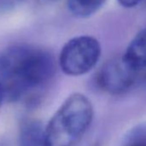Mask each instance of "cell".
Instances as JSON below:
<instances>
[{"label": "cell", "instance_id": "obj_1", "mask_svg": "<svg viewBox=\"0 0 146 146\" xmlns=\"http://www.w3.org/2000/svg\"><path fill=\"white\" fill-rule=\"evenodd\" d=\"M57 70L53 54L41 46L19 44L0 52V84L5 100L19 102L44 89Z\"/></svg>", "mask_w": 146, "mask_h": 146}, {"label": "cell", "instance_id": "obj_2", "mask_svg": "<svg viewBox=\"0 0 146 146\" xmlns=\"http://www.w3.org/2000/svg\"><path fill=\"white\" fill-rule=\"evenodd\" d=\"M94 117V108L87 96L70 95L45 127L46 146H75L84 136Z\"/></svg>", "mask_w": 146, "mask_h": 146}, {"label": "cell", "instance_id": "obj_3", "mask_svg": "<svg viewBox=\"0 0 146 146\" xmlns=\"http://www.w3.org/2000/svg\"><path fill=\"white\" fill-rule=\"evenodd\" d=\"M101 52V45L96 38L90 35L77 36L68 40L63 46L58 64L68 76H82L96 65Z\"/></svg>", "mask_w": 146, "mask_h": 146}, {"label": "cell", "instance_id": "obj_4", "mask_svg": "<svg viewBox=\"0 0 146 146\" xmlns=\"http://www.w3.org/2000/svg\"><path fill=\"white\" fill-rule=\"evenodd\" d=\"M138 70L131 66L123 55L108 59L97 73L99 87L110 95L127 92L135 84Z\"/></svg>", "mask_w": 146, "mask_h": 146}, {"label": "cell", "instance_id": "obj_5", "mask_svg": "<svg viewBox=\"0 0 146 146\" xmlns=\"http://www.w3.org/2000/svg\"><path fill=\"white\" fill-rule=\"evenodd\" d=\"M123 56L138 71L146 69V29L134 36Z\"/></svg>", "mask_w": 146, "mask_h": 146}, {"label": "cell", "instance_id": "obj_6", "mask_svg": "<svg viewBox=\"0 0 146 146\" xmlns=\"http://www.w3.org/2000/svg\"><path fill=\"white\" fill-rule=\"evenodd\" d=\"M45 128L36 119H29L22 123L19 146H46Z\"/></svg>", "mask_w": 146, "mask_h": 146}, {"label": "cell", "instance_id": "obj_7", "mask_svg": "<svg viewBox=\"0 0 146 146\" xmlns=\"http://www.w3.org/2000/svg\"><path fill=\"white\" fill-rule=\"evenodd\" d=\"M106 0H67V6L72 16L78 18H87L96 13Z\"/></svg>", "mask_w": 146, "mask_h": 146}, {"label": "cell", "instance_id": "obj_8", "mask_svg": "<svg viewBox=\"0 0 146 146\" xmlns=\"http://www.w3.org/2000/svg\"><path fill=\"white\" fill-rule=\"evenodd\" d=\"M125 146H146V123L134 127L128 133Z\"/></svg>", "mask_w": 146, "mask_h": 146}, {"label": "cell", "instance_id": "obj_9", "mask_svg": "<svg viewBox=\"0 0 146 146\" xmlns=\"http://www.w3.org/2000/svg\"><path fill=\"white\" fill-rule=\"evenodd\" d=\"M23 0H0V12L8 11L17 6Z\"/></svg>", "mask_w": 146, "mask_h": 146}, {"label": "cell", "instance_id": "obj_10", "mask_svg": "<svg viewBox=\"0 0 146 146\" xmlns=\"http://www.w3.org/2000/svg\"><path fill=\"white\" fill-rule=\"evenodd\" d=\"M118 2L125 8H132L137 6L141 2V0H118Z\"/></svg>", "mask_w": 146, "mask_h": 146}, {"label": "cell", "instance_id": "obj_11", "mask_svg": "<svg viewBox=\"0 0 146 146\" xmlns=\"http://www.w3.org/2000/svg\"><path fill=\"white\" fill-rule=\"evenodd\" d=\"M4 100H5L4 92H3V89H2L1 84H0V107H1V104H2V102H3Z\"/></svg>", "mask_w": 146, "mask_h": 146}, {"label": "cell", "instance_id": "obj_12", "mask_svg": "<svg viewBox=\"0 0 146 146\" xmlns=\"http://www.w3.org/2000/svg\"><path fill=\"white\" fill-rule=\"evenodd\" d=\"M46 1H55V0H46Z\"/></svg>", "mask_w": 146, "mask_h": 146}]
</instances>
